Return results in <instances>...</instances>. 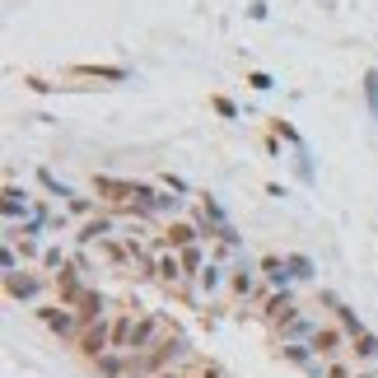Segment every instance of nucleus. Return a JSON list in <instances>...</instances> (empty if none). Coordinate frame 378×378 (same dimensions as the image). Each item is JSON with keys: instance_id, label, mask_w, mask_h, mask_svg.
Listing matches in <instances>:
<instances>
[{"instance_id": "obj_1", "label": "nucleus", "mask_w": 378, "mask_h": 378, "mask_svg": "<svg viewBox=\"0 0 378 378\" xmlns=\"http://www.w3.org/2000/svg\"><path fill=\"white\" fill-rule=\"evenodd\" d=\"M159 341V318L155 313H122V318H112V350H126V355H140L150 345Z\"/></svg>"}, {"instance_id": "obj_2", "label": "nucleus", "mask_w": 378, "mask_h": 378, "mask_svg": "<svg viewBox=\"0 0 378 378\" xmlns=\"http://www.w3.org/2000/svg\"><path fill=\"white\" fill-rule=\"evenodd\" d=\"M187 350V336L182 332H168V336H159L150 350H140V355H131V378H155V374H164L173 360Z\"/></svg>"}, {"instance_id": "obj_3", "label": "nucleus", "mask_w": 378, "mask_h": 378, "mask_svg": "<svg viewBox=\"0 0 378 378\" xmlns=\"http://www.w3.org/2000/svg\"><path fill=\"white\" fill-rule=\"evenodd\" d=\"M38 323H43L47 332H56L61 341H79V332H84L79 313H70L66 304H47V308H38Z\"/></svg>"}, {"instance_id": "obj_4", "label": "nucleus", "mask_w": 378, "mask_h": 378, "mask_svg": "<svg viewBox=\"0 0 378 378\" xmlns=\"http://www.w3.org/2000/svg\"><path fill=\"white\" fill-rule=\"evenodd\" d=\"M75 350L89 360V365L99 355H108V350H112V323H108V318H103V323H94V327H84V332H79V341H75Z\"/></svg>"}, {"instance_id": "obj_5", "label": "nucleus", "mask_w": 378, "mask_h": 378, "mask_svg": "<svg viewBox=\"0 0 378 378\" xmlns=\"http://www.w3.org/2000/svg\"><path fill=\"white\" fill-rule=\"evenodd\" d=\"M84 280H79V267L75 262H66V267L56 271V299L66 304V308H79V299H84Z\"/></svg>"}, {"instance_id": "obj_6", "label": "nucleus", "mask_w": 378, "mask_h": 378, "mask_svg": "<svg viewBox=\"0 0 378 378\" xmlns=\"http://www.w3.org/2000/svg\"><path fill=\"white\" fill-rule=\"evenodd\" d=\"M38 289H43V280L33 276V271H5V299L23 304V299H38Z\"/></svg>"}, {"instance_id": "obj_7", "label": "nucleus", "mask_w": 378, "mask_h": 378, "mask_svg": "<svg viewBox=\"0 0 378 378\" xmlns=\"http://www.w3.org/2000/svg\"><path fill=\"white\" fill-rule=\"evenodd\" d=\"M308 345H313V355L327 365V360H336V355L345 350V327H318Z\"/></svg>"}, {"instance_id": "obj_8", "label": "nucleus", "mask_w": 378, "mask_h": 378, "mask_svg": "<svg viewBox=\"0 0 378 378\" xmlns=\"http://www.w3.org/2000/svg\"><path fill=\"white\" fill-rule=\"evenodd\" d=\"M94 374L99 378H131V355L126 350H108V355L94 360Z\"/></svg>"}, {"instance_id": "obj_9", "label": "nucleus", "mask_w": 378, "mask_h": 378, "mask_svg": "<svg viewBox=\"0 0 378 378\" xmlns=\"http://www.w3.org/2000/svg\"><path fill=\"white\" fill-rule=\"evenodd\" d=\"M262 313H267V323H285V318H294V313H299V308H294V294H289V289H276V294H267V308H262Z\"/></svg>"}, {"instance_id": "obj_10", "label": "nucleus", "mask_w": 378, "mask_h": 378, "mask_svg": "<svg viewBox=\"0 0 378 378\" xmlns=\"http://www.w3.org/2000/svg\"><path fill=\"white\" fill-rule=\"evenodd\" d=\"M313 332H318V323L304 318V313H294V318L280 323V341H313Z\"/></svg>"}, {"instance_id": "obj_11", "label": "nucleus", "mask_w": 378, "mask_h": 378, "mask_svg": "<svg viewBox=\"0 0 378 378\" xmlns=\"http://www.w3.org/2000/svg\"><path fill=\"white\" fill-rule=\"evenodd\" d=\"M196 238H201V229H196V224H182V220H173V224H168V229H164V243L173 248V252H182V248H191V243H196Z\"/></svg>"}, {"instance_id": "obj_12", "label": "nucleus", "mask_w": 378, "mask_h": 378, "mask_svg": "<svg viewBox=\"0 0 378 378\" xmlns=\"http://www.w3.org/2000/svg\"><path fill=\"white\" fill-rule=\"evenodd\" d=\"M262 271H267V280L276 289H289V280H294V276H289V262H285V257H262Z\"/></svg>"}, {"instance_id": "obj_13", "label": "nucleus", "mask_w": 378, "mask_h": 378, "mask_svg": "<svg viewBox=\"0 0 378 378\" xmlns=\"http://www.w3.org/2000/svg\"><path fill=\"white\" fill-rule=\"evenodd\" d=\"M75 75H84V79H112V84H122V79H131V70H126V66H75Z\"/></svg>"}, {"instance_id": "obj_14", "label": "nucleus", "mask_w": 378, "mask_h": 378, "mask_svg": "<svg viewBox=\"0 0 378 378\" xmlns=\"http://www.w3.org/2000/svg\"><path fill=\"white\" fill-rule=\"evenodd\" d=\"M155 276L164 280V285H178V280H182V257H178V252H164V257L155 262Z\"/></svg>"}, {"instance_id": "obj_15", "label": "nucleus", "mask_w": 378, "mask_h": 378, "mask_svg": "<svg viewBox=\"0 0 378 378\" xmlns=\"http://www.w3.org/2000/svg\"><path fill=\"white\" fill-rule=\"evenodd\" d=\"M5 215H10V220H19V215H33V201H28V191L5 187Z\"/></svg>"}, {"instance_id": "obj_16", "label": "nucleus", "mask_w": 378, "mask_h": 378, "mask_svg": "<svg viewBox=\"0 0 378 378\" xmlns=\"http://www.w3.org/2000/svg\"><path fill=\"white\" fill-rule=\"evenodd\" d=\"M75 238H79V243H103V238H112V220H108V215H99V220H89Z\"/></svg>"}, {"instance_id": "obj_17", "label": "nucleus", "mask_w": 378, "mask_h": 378, "mask_svg": "<svg viewBox=\"0 0 378 378\" xmlns=\"http://www.w3.org/2000/svg\"><path fill=\"white\" fill-rule=\"evenodd\" d=\"M229 289H234L238 299H252V294H257V276H252V267H238L234 276H229Z\"/></svg>"}, {"instance_id": "obj_18", "label": "nucleus", "mask_w": 378, "mask_h": 378, "mask_svg": "<svg viewBox=\"0 0 378 378\" xmlns=\"http://www.w3.org/2000/svg\"><path fill=\"white\" fill-rule=\"evenodd\" d=\"M182 276H201L206 271V252H201V243H191V248H182Z\"/></svg>"}, {"instance_id": "obj_19", "label": "nucleus", "mask_w": 378, "mask_h": 378, "mask_svg": "<svg viewBox=\"0 0 378 378\" xmlns=\"http://www.w3.org/2000/svg\"><path fill=\"white\" fill-rule=\"evenodd\" d=\"M196 285L206 289V294H215V289L224 285V267H220V262H215V257H211V262H206V271H201V276H196Z\"/></svg>"}, {"instance_id": "obj_20", "label": "nucleus", "mask_w": 378, "mask_h": 378, "mask_svg": "<svg viewBox=\"0 0 378 378\" xmlns=\"http://www.w3.org/2000/svg\"><path fill=\"white\" fill-rule=\"evenodd\" d=\"M350 350H355L360 360H378V336L374 332H360L355 341H350Z\"/></svg>"}, {"instance_id": "obj_21", "label": "nucleus", "mask_w": 378, "mask_h": 378, "mask_svg": "<svg viewBox=\"0 0 378 378\" xmlns=\"http://www.w3.org/2000/svg\"><path fill=\"white\" fill-rule=\"evenodd\" d=\"M285 262H289V276H294V280H313V262L304 252H289Z\"/></svg>"}, {"instance_id": "obj_22", "label": "nucleus", "mask_w": 378, "mask_h": 378, "mask_svg": "<svg viewBox=\"0 0 378 378\" xmlns=\"http://www.w3.org/2000/svg\"><path fill=\"white\" fill-rule=\"evenodd\" d=\"M38 182H43V187H47V191H52V196H61V201H70V196H75V191H70V187H66V182H56V178H52V173H47V168H38Z\"/></svg>"}, {"instance_id": "obj_23", "label": "nucleus", "mask_w": 378, "mask_h": 378, "mask_svg": "<svg viewBox=\"0 0 378 378\" xmlns=\"http://www.w3.org/2000/svg\"><path fill=\"white\" fill-rule=\"evenodd\" d=\"M365 99H369V112H374V122H378V70L365 75Z\"/></svg>"}, {"instance_id": "obj_24", "label": "nucleus", "mask_w": 378, "mask_h": 378, "mask_svg": "<svg viewBox=\"0 0 378 378\" xmlns=\"http://www.w3.org/2000/svg\"><path fill=\"white\" fill-rule=\"evenodd\" d=\"M211 108H215V112H220V117H229V122H234V117H238V108H234V99H224V94H215V99H211Z\"/></svg>"}, {"instance_id": "obj_25", "label": "nucleus", "mask_w": 378, "mask_h": 378, "mask_svg": "<svg viewBox=\"0 0 378 378\" xmlns=\"http://www.w3.org/2000/svg\"><path fill=\"white\" fill-rule=\"evenodd\" d=\"M318 378H350V365H341V360H327Z\"/></svg>"}, {"instance_id": "obj_26", "label": "nucleus", "mask_w": 378, "mask_h": 378, "mask_svg": "<svg viewBox=\"0 0 378 378\" xmlns=\"http://www.w3.org/2000/svg\"><path fill=\"white\" fill-rule=\"evenodd\" d=\"M271 126H276V135H280V140H289L294 150H304V140H299V131H294V126H285V122H271Z\"/></svg>"}, {"instance_id": "obj_27", "label": "nucleus", "mask_w": 378, "mask_h": 378, "mask_svg": "<svg viewBox=\"0 0 378 378\" xmlns=\"http://www.w3.org/2000/svg\"><path fill=\"white\" fill-rule=\"evenodd\" d=\"M248 84H252V89H276V84H271V75H267V70H252V75H248Z\"/></svg>"}, {"instance_id": "obj_28", "label": "nucleus", "mask_w": 378, "mask_h": 378, "mask_svg": "<svg viewBox=\"0 0 378 378\" xmlns=\"http://www.w3.org/2000/svg\"><path fill=\"white\" fill-rule=\"evenodd\" d=\"M66 206H70V211H75V215H84V211H94V206H89V201H84V196H70V201H66Z\"/></svg>"}, {"instance_id": "obj_29", "label": "nucleus", "mask_w": 378, "mask_h": 378, "mask_svg": "<svg viewBox=\"0 0 378 378\" xmlns=\"http://www.w3.org/2000/svg\"><path fill=\"white\" fill-rule=\"evenodd\" d=\"M201 378H220V369H215V365H201Z\"/></svg>"}, {"instance_id": "obj_30", "label": "nucleus", "mask_w": 378, "mask_h": 378, "mask_svg": "<svg viewBox=\"0 0 378 378\" xmlns=\"http://www.w3.org/2000/svg\"><path fill=\"white\" fill-rule=\"evenodd\" d=\"M155 378H187V374H178V369H164V374H155Z\"/></svg>"}, {"instance_id": "obj_31", "label": "nucleus", "mask_w": 378, "mask_h": 378, "mask_svg": "<svg viewBox=\"0 0 378 378\" xmlns=\"http://www.w3.org/2000/svg\"><path fill=\"white\" fill-rule=\"evenodd\" d=\"M350 378H378V369H360V374H350Z\"/></svg>"}, {"instance_id": "obj_32", "label": "nucleus", "mask_w": 378, "mask_h": 378, "mask_svg": "<svg viewBox=\"0 0 378 378\" xmlns=\"http://www.w3.org/2000/svg\"><path fill=\"white\" fill-rule=\"evenodd\" d=\"M187 378H201V374H187Z\"/></svg>"}]
</instances>
